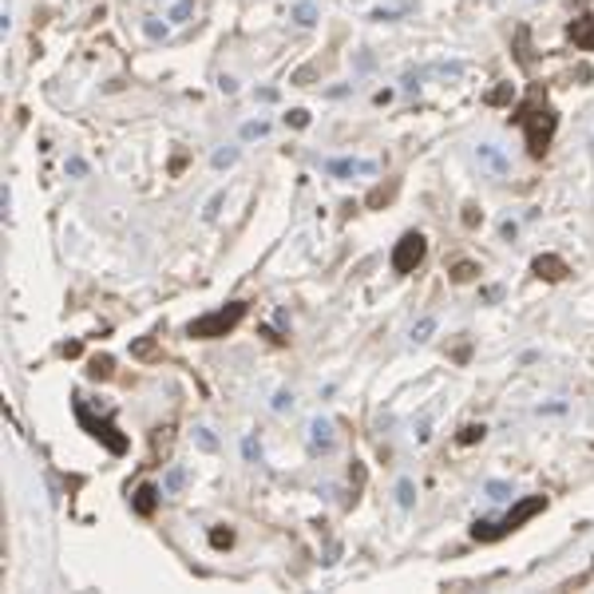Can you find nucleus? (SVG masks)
Returning <instances> with one entry per match:
<instances>
[{
	"mask_svg": "<svg viewBox=\"0 0 594 594\" xmlns=\"http://www.w3.org/2000/svg\"><path fill=\"white\" fill-rule=\"evenodd\" d=\"M242 313H246V306L242 301H230L226 309H214V313H206V318H199V321H191V337H202V341H211V337H226V333L242 321Z\"/></svg>",
	"mask_w": 594,
	"mask_h": 594,
	"instance_id": "1",
	"label": "nucleus"
},
{
	"mask_svg": "<svg viewBox=\"0 0 594 594\" xmlns=\"http://www.w3.org/2000/svg\"><path fill=\"white\" fill-rule=\"evenodd\" d=\"M75 416H80V425L87 428V432L96 436V440H104L107 448H111V452H128V440H123V436L116 432V428H111V420H96V416L87 413V404L84 401H75Z\"/></svg>",
	"mask_w": 594,
	"mask_h": 594,
	"instance_id": "2",
	"label": "nucleus"
},
{
	"mask_svg": "<svg viewBox=\"0 0 594 594\" xmlns=\"http://www.w3.org/2000/svg\"><path fill=\"white\" fill-rule=\"evenodd\" d=\"M425 262V238L420 234H404L401 242H396V250H393V270L396 274H413L416 265Z\"/></svg>",
	"mask_w": 594,
	"mask_h": 594,
	"instance_id": "3",
	"label": "nucleus"
},
{
	"mask_svg": "<svg viewBox=\"0 0 594 594\" xmlns=\"http://www.w3.org/2000/svg\"><path fill=\"white\" fill-rule=\"evenodd\" d=\"M330 175H377V163L369 159H330L325 163Z\"/></svg>",
	"mask_w": 594,
	"mask_h": 594,
	"instance_id": "4",
	"label": "nucleus"
},
{
	"mask_svg": "<svg viewBox=\"0 0 594 594\" xmlns=\"http://www.w3.org/2000/svg\"><path fill=\"white\" fill-rule=\"evenodd\" d=\"M313 452H333V425L330 420H313Z\"/></svg>",
	"mask_w": 594,
	"mask_h": 594,
	"instance_id": "5",
	"label": "nucleus"
},
{
	"mask_svg": "<svg viewBox=\"0 0 594 594\" xmlns=\"http://www.w3.org/2000/svg\"><path fill=\"white\" fill-rule=\"evenodd\" d=\"M155 503H159V491L151 488V484H143V488L135 491V511H139V515H151V511H155Z\"/></svg>",
	"mask_w": 594,
	"mask_h": 594,
	"instance_id": "6",
	"label": "nucleus"
},
{
	"mask_svg": "<svg viewBox=\"0 0 594 594\" xmlns=\"http://www.w3.org/2000/svg\"><path fill=\"white\" fill-rule=\"evenodd\" d=\"M87 377H96V381H104V377H111V357H96V361L87 365Z\"/></svg>",
	"mask_w": 594,
	"mask_h": 594,
	"instance_id": "7",
	"label": "nucleus"
},
{
	"mask_svg": "<svg viewBox=\"0 0 594 594\" xmlns=\"http://www.w3.org/2000/svg\"><path fill=\"white\" fill-rule=\"evenodd\" d=\"M535 270H539V274H547V277H559L562 274V265L555 262V258H539V262H535Z\"/></svg>",
	"mask_w": 594,
	"mask_h": 594,
	"instance_id": "8",
	"label": "nucleus"
},
{
	"mask_svg": "<svg viewBox=\"0 0 594 594\" xmlns=\"http://www.w3.org/2000/svg\"><path fill=\"white\" fill-rule=\"evenodd\" d=\"M211 543H214V547H218V551H223V547H230V543H234V531L214 527V531H211Z\"/></svg>",
	"mask_w": 594,
	"mask_h": 594,
	"instance_id": "9",
	"label": "nucleus"
},
{
	"mask_svg": "<svg viewBox=\"0 0 594 594\" xmlns=\"http://www.w3.org/2000/svg\"><path fill=\"white\" fill-rule=\"evenodd\" d=\"M294 16H297V24H313V21H318V12H313V4H297Z\"/></svg>",
	"mask_w": 594,
	"mask_h": 594,
	"instance_id": "10",
	"label": "nucleus"
},
{
	"mask_svg": "<svg viewBox=\"0 0 594 594\" xmlns=\"http://www.w3.org/2000/svg\"><path fill=\"white\" fill-rule=\"evenodd\" d=\"M234 159H238V151H218V155H214V167H230Z\"/></svg>",
	"mask_w": 594,
	"mask_h": 594,
	"instance_id": "11",
	"label": "nucleus"
},
{
	"mask_svg": "<svg viewBox=\"0 0 594 594\" xmlns=\"http://www.w3.org/2000/svg\"><path fill=\"white\" fill-rule=\"evenodd\" d=\"M432 330H436L432 321H420V325L413 330V341H428V333H432Z\"/></svg>",
	"mask_w": 594,
	"mask_h": 594,
	"instance_id": "12",
	"label": "nucleus"
},
{
	"mask_svg": "<svg viewBox=\"0 0 594 594\" xmlns=\"http://www.w3.org/2000/svg\"><path fill=\"white\" fill-rule=\"evenodd\" d=\"M199 444L206 448V452H214V448H218V440H214V436L206 432V428H199Z\"/></svg>",
	"mask_w": 594,
	"mask_h": 594,
	"instance_id": "13",
	"label": "nucleus"
},
{
	"mask_svg": "<svg viewBox=\"0 0 594 594\" xmlns=\"http://www.w3.org/2000/svg\"><path fill=\"white\" fill-rule=\"evenodd\" d=\"M286 123H294V128H306V123H309V116H306V111H289V116H286Z\"/></svg>",
	"mask_w": 594,
	"mask_h": 594,
	"instance_id": "14",
	"label": "nucleus"
},
{
	"mask_svg": "<svg viewBox=\"0 0 594 594\" xmlns=\"http://www.w3.org/2000/svg\"><path fill=\"white\" fill-rule=\"evenodd\" d=\"M135 353H139V357H151V353H155V341L143 337V341H139V345H135Z\"/></svg>",
	"mask_w": 594,
	"mask_h": 594,
	"instance_id": "15",
	"label": "nucleus"
},
{
	"mask_svg": "<svg viewBox=\"0 0 594 594\" xmlns=\"http://www.w3.org/2000/svg\"><path fill=\"white\" fill-rule=\"evenodd\" d=\"M179 488H182V472L175 467V472L167 476V491H179Z\"/></svg>",
	"mask_w": 594,
	"mask_h": 594,
	"instance_id": "16",
	"label": "nucleus"
},
{
	"mask_svg": "<svg viewBox=\"0 0 594 594\" xmlns=\"http://www.w3.org/2000/svg\"><path fill=\"white\" fill-rule=\"evenodd\" d=\"M242 135H246V139H254V135H265V123H246V128H242Z\"/></svg>",
	"mask_w": 594,
	"mask_h": 594,
	"instance_id": "17",
	"label": "nucleus"
},
{
	"mask_svg": "<svg viewBox=\"0 0 594 594\" xmlns=\"http://www.w3.org/2000/svg\"><path fill=\"white\" fill-rule=\"evenodd\" d=\"M218 206H223V194H214V199L206 202V218H214V214H218Z\"/></svg>",
	"mask_w": 594,
	"mask_h": 594,
	"instance_id": "18",
	"label": "nucleus"
},
{
	"mask_svg": "<svg viewBox=\"0 0 594 594\" xmlns=\"http://www.w3.org/2000/svg\"><path fill=\"white\" fill-rule=\"evenodd\" d=\"M472 274H476V270H472V265H456V282H467V277H472Z\"/></svg>",
	"mask_w": 594,
	"mask_h": 594,
	"instance_id": "19",
	"label": "nucleus"
},
{
	"mask_svg": "<svg viewBox=\"0 0 594 594\" xmlns=\"http://www.w3.org/2000/svg\"><path fill=\"white\" fill-rule=\"evenodd\" d=\"M476 436H484V428H464V436H460V440H464V444H472Z\"/></svg>",
	"mask_w": 594,
	"mask_h": 594,
	"instance_id": "20",
	"label": "nucleus"
},
{
	"mask_svg": "<svg viewBox=\"0 0 594 594\" xmlns=\"http://www.w3.org/2000/svg\"><path fill=\"white\" fill-rule=\"evenodd\" d=\"M401 503H404V508L413 503V484H401Z\"/></svg>",
	"mask_w": 594,
	"mask_h": 594,
	"instance_id": "21",
	"label": "nucleus"
},
{
	"mask_svg": "<svg viewBox=\"0 0 594 594\" xmlns=\"http://www.w3.org/2000/svg\"><path fill=\"white\" fill-rule=\"evenodd\" d=\"M84 159H72V163H68V175H84Z\"/></svg>",
	"mask_w": 594,
	"mask_h": 594,
	"instance_id": "22",
	"label": "nucleus"
},
{
	"mask_svg": "<svg viewBox=\"0 0 594 594\" xmlns=\"http://www.w3.org/2000/svg\"><path fill=\"white\" fill-rule=\"evenodd\" d=\"M286 404H294V401H289V393H277V396H274V408H277V413H282Z\"/></svg>",
	"mask_w": 594,
	"mask_h": 594,
	"instance_id": "23",
	"label": "nucleus"
},
{
	"mask_svg": "<svg viewBox=\"0 0 594 594\" xmlns=\"http://www.w3.org/2000/svg\"><path fill=\"white\" fill-rule=\"evenodd\" d=\"M579 40H583V44H594V28H579Z\"/></svg>",
	"mask_w": 594,
	"mask_h": 594,
	"instance_id": "24",
	"label": "nucleus"
}]
</instances>
